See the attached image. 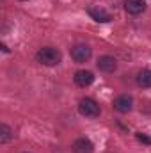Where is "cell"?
<instances>
[{
  "label": "cell",
  "mask_w": 151,
  "mask_h": 153,
  "mask_svg": "<svg viewBox=\"0 0 151 153\" xmlns=\"http://www.w3.org/2000/svg\"><path fill=\"white\" fill-rule=\"evenodd\" d=\"M21 2H27V0H21Z\"/></svg>",
  "instance_id": "4fadbf2b"
},
{
  "label": "cell",
  "mask_w": 151,
  "mask_h": 153,
  "mask_svg": "<svg viewBox=\"0 0 151 153\" xmlns=\"http://www.w3.org/2000/svg\"><path fill=\"white\" fill-rule=\"evenodd\" d=\"M87 14H89L94 22H98V23H109V22H112V14H110L109 11H105L103 7H100V5L89 7V9H87Z\"/></svg>",
  "instance_id": "277c9868"
},
{
  "label": "cell",
  "mask_w": 151,
  "mask_h": 153,
  "mask_svg": "<svg viewBox=\"0 0 151 153\" xmlns=\"http://www.w3.org/2000/svg\"><path fill=\"white\" fill-rule=\"evenodd\" d=\"M78 112L85 117H96L100 116V105L93 98H82L78 102Z\"/></svg>",
  "instance_id": "3957f363"
},
{
  "label": "cell",
  "mask_w": 151,
  "mask_h": 153,
  "mask_svg": "<svg viewBox=\"0 0 151 153\" xmlns=\"http://www.w3.org/2000/svg\"><path fill=\"white\" fill-rule=\"evenodd\" d=\"M25 153H29V152H25Z\"/></svg>",
  "instance_id": "5bb4252c"
},
{
  "label": "cell",
  "mask_w": 151,
  "mask_h": 153,
  "mask_svg": "<svg viewBox=\"0 0 151 153\" xmlns=\"http://www.w3.org/2000/svg\"><path fill=\"white\" fill-rule=\"evenodd\" d=\"M71 148H73V153H93L94 152V146H93V143H91L87 137L76 139Z\"/></svg>",
  "instance_id": "9c48e42d"
},
{
  "label": "cell",
  "mask_w": 151,
  "mask_h": 153,
  "mask_svg": "<svg viewBox=\"0 0 151 153\" xmlns=\"http://www.w3.org/2000/svg\"><path fill=\"white\" fill-rule=\"evenodd\" d=\"M70 55H71V59H73L75 62L82 64V62H87V61L91 59L93 52H91L89 45L78 43V45H75V46H71V50H70Z\"/></svg>",
  "instance_id": "7a4b0ae2"
},
{
  "label": "cell",
  "mask_w": 151,
  "mask_h": 153,
  "mask_svg": "<svg viewBox=\"0 0 151 153\" xmlns=\"http://www.w3.org/2000/svg\"><path fill=\"white\" fill-rule=\"evenodd\" d=\"M11 139H13V130H11V126L5 125V123H2V125H0V144L9 143Z\"/></svg>",
  "instance_id": "8fae6325"
},
{
  "label": "cell",
  "mask_w": 151,
  "mask_h": 153,
  "mask_svg": "<svg viewBox=\"0 0 151 153\" xmlns=\"http://www.w3.org/2000/svg\"><path fill=\"white\" fill-rule=\"evenodd\" d=\"M96 66H98V70L103 71V73H112V71H115V68H117V62H115V59L110 57V55H101V57L98 59Z\"/></svg>",
  "instance_id": "8992f818"
},
{
  "label": "cell",
  "mask_w": 151,
  "mask_h": 153,
  "mask_svg": "<svg viewBox=\"0 0 151 153\" xmlns=\"http://www.w3.org/2000/svg\"><path fill=\"white\" fill-rule=\"evenodd\" d=\"M36 59H38V62L44 64V66H57L61 62V52L52 46H43L38 50Z\"/></svg>",
  "instance_id": "6da1fadb"
},
{
  "label": "cell",
  "mask_w": 151,
  "mask_h": 153,
  "mask_svg": "<svg viewBox=\"0 0 151 153\" xmlns=\"http://www.w3.org/2000/svg\"><path fill=\"white\" fill-rule=\"evenodd\" d=\"M137 139H139L141 143H146V144H151V137H148V135H144V134H137Z\"/></svg>",
  "instance_id": "7c38bea8"
},
{
  "label": "cell",
  "mask_w": 151,
  "mask_h": 153,
  "mask_svg": "<svg viewBox=\"0 0 151 153\" xmlns=\"http://www.w3.org/2000/svg\"><path fill=\"white\" fill-rule=\"evenodd\" d=\"M73 80H75L76 85H80V87H89L94 82V75L91 71H87V70H78L75 73V76H73Z\"/></svg>",
  "instance_id": "ba28073f"
},
{
  "label": "cell",
  "mask_w": 151,
  "mask_h": 153,
  "mask_svg": "<svg viewBox=\"0 0 151 153\" xmlns=\"http://www.w3.org/2000/svg\"><path fill=\"white\" fill-rule=\"evenodd\" d=\"M132 107H133V98H132L130 94H119V96L114 100V109H115L117 112H121V114L130 112Z\"/></svg>",
  "instance_id": "5b68a950"
},
{
  "label": "cell",
  "mask_w": 151,
  "mask_h": 153,
  "mask_svg": "<svg viewBox=\"0 0 151 153\" xmlns=\"http://www.w3.org/2000/svg\"><path fill=\"white\" fill-rule=\"evenodd\" d=\"M123 5H124V11L128 14H133V16L141 14L146 9V2L144 0H124Z\"/></svg>",
  "instance_id": "52a82bcc"
},
{
  "label": "cell",
  "mask_w": 151,
  "mask_h": 153,
  "mask_svg": "<svg viewBox=\"0 0 151 153\" xmlns=\"http://www.w3.org/2000/svg\"><path fill=\"white\" fill-rule=\"evenodd\" d=\"M137 84L142 89H151V70H141L137 73Z\"/></svg>",
  "instance_id": "30bf717a"
}]
</instances>
